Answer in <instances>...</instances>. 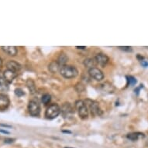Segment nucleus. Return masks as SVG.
Segmentation results:
<instances>
[{
	"mask_svg": "<svg viewBox=\"0 0 148 148\" xmlns=\"http://www.w3.org/2000/svg\"><path fill=\"white\" fill-rule=\"evenodd\" d=\"M60 73L61 75L65 78H75L78 75V71L75 67L71 65H64L61 67L60 68Z\"/></svg>",
	"mask_w": 148,
	"mask_h": 148,
	"instance_id": "f257e3e1",
	"label": "nucleus"
},
{
	"mask_svg": "<svg viewBox=\"0 0 148 148\" xmlns=\"http://www.w3.org/2000/svg\"><path fill=\"white\" fill-rule=\"evenodd\" d=\"M61 109L58 104H52L45 111V117L48 119H55L61 113Z\"/></svg>",
	"mask_w": 148,
	"mask_h": 148,
	"instance_id": "f03ea898",
	"label": "nucleus"
},
{
	"mask_svg": "<svg viewBox=\"0 0 148 148\" xmlns=\"http://www.w3.org/2000/svg\"><path fill=\"white\" fill-rule=\"evenodd\" d=\"M85 103L87 106L88 110H90L92 116H100L102 114V110L100 109L99 105L98 102L93 100L86 99L85 101Z\"/></svg>",
	"mask_w": 148,
	"mask_h": 148,
	"instance_id": "7ed1b4c3",
	"label": "nucleus"
},
{
	"mask_svg": "<svg viewBox=\"0 0 148 148\" xmlns=\"http://www.w3.org/2000/svg\"><path fill=\"white\" fill-rule=\"evenodd\" d=\"M75 108L78 110V115L82 119H87L88 116V109L84 101L78 100L75 102Z\"/></svg>",
	"mask_w": 148,
	"mask_h": 148,
	"instance_id": "20e7f679",
	"label": "nucleus"
},
{
	"mask_svg": "<svg viewBox=\"0 0 148 148\" xmlns=\"http://www.w3.org/2000/svg\"><path fill=\"white\" fill-rule=\"evenodd\" d=\"M28 110H29V114L31 115L32 116H38L40 112V104L36 101L32 100L29 102V105H28Z\"/></svg>",
	"mask_w": 148,
	"mask_h": 148,
	"instance_id": "39448f33",
	"label": "nucleus"
},
{
	"mask_svg": "<svg viewBox=\"0 0 148 148\" xmlns=\"http://www.w3.org/2000/svg\"><path fill=\"white\" fill-rule=\"evenodd\" d=\"M88 74H89V75L93 79L99 81V82L102 81L104 78V74H103V72L97 68H93L89 69L88 70Z\"/></svg>",
	"mask_w": 148,
	"mask_h": 148,
	"instance_id": "423d86ee",
	"label": "nucleus"
},
{
	"mask_svg": "<svg viewBox=\"0 0 148 148\" xmlns=\"http://www.w3.org/2000/svg\"><path fill=\"white\" fill-rule=\"evenodd\" d=\"M95 60L96 64H99L102 67H105L107 63L109 62V58L107 55H106L105 53H97L96 56L95 57Z\"/></svg>",
	"mask_w": 148,
	"mask_h": 148,
	"instance_id": "0eeeda50",
	"label": "nucleus"
},
{
	"mask_svg": "<svg viewBox=\"0 0 148 148\" xmlns=\"http://www.w3.org/2000/svg\"><path fill=\"white\" fill-rule=\"evenodd\" d=\"M10 99L8 95L1 93L0 94V110H5L10 106Z\"/></svg>",
	"mask_w": 148,
	"mask_h": 148,
	"instance_id": "6e6552de",
	"label": "nucleus"
},
{
	"mask_svg": "<svg viewBox=\"0 0 148 148\" xmlns=\"http://www.w3.org/2000/svg\"><path fill=\"white\" fill-rule=\"evenodd\" d=\"M6 67H7L8 70H10L13 71V72H16L18 74V72L20 71V69H21V65L20 64L17 63L16 61H10L6 64Z\"/></svg>",
	"mask_w": 148,
	"mask_h": 148,
	"instance_id": "1a4fd4ad",
	"label": "nucleus"
},
{
	"mask_svg": "<svg viewBox=\"0 0 148 148\" xmlns=\"http://www.w3.org/2000/svg\"><path fill=\"white\" fill-rule=\"evenodd\" d=\"M1 48L10 56H16L18 52L17 47L15 46H3L1 47Z\"/></svg>",
	"mask_w": 148,
	"mask_h": 148,
	"instance_id": "9d476101",
	"label": "nucleus"
},
{
	"mask_svg": "<svg viewBox=\"0 0 148 148\" xmlns=\"http://www.w3.org/2000/svg\"><path fill=\"white\" fill-rule=\"evenodd\" d=\"M17 73L13 72L10 70H5L3 73V78H5V80L7 81L9 83H11L12 81L14 80L15 78H16Z\"/></svg>",
	"mask_w": 148,
	"mask_h": 148,
	"instance_id": "9b49d317",
	"label": "nucleus"
},
{
	"mask_svg": "<svg viewBox=\"0 0 148 148\" xmlns=\"http://www.w3.org/2000/svg\"><path fill=\"white\" fill-rule=\"evenodd\" d=\"M114 89L113 85L109 82H105L102 85H100V90L105 93H112L113 92Z\"/></svg>",
	"mask_w": 148,
	"mask_h": 148,
	"instance_id": "f8f14e48",
	"label": "nucleus"
},
{
	"mask_svg": "<svg viewBox=\"0 0 148 148\" xmlns=\"http://www.w3.org/2000/svg\"><path fill=\"white\" fill-rule=\"evenodd\" d=\"M127 138L130 139L132 141H136L138 140L140 138H143L144 137V134L140 132H134V133H131V134H129L127 135Z\"/></svg>",
	"mask_w": 148,
	"mask_h": 148,
	"instance_id": "ddd939ff",
	"label": "nucleus"
},
{
	"mask_svg": "<svg viewBox=\"0 0 148 148\" xmlns=\"http://www.w3.org/2000/svg\"><path fill=\"white\" fill-rule=\"evenodd\" d=\"M9 90V82L3 77L0 76V92H7Z\"/></svg>",
	"mask_w": 148,
	"mask_h": 148,
	"instance_id": "4468645a",
	"label": "nucleus"
},
{
	"mask_svg": "<svg viewBox=\"0 0 148 148\" xmlns=\"http://www.w3.org/2000/svg\"><path fill=\"white\" fill-rule=\"evenodd\" d=\"M68 56L66 55L65 53H62L58 56V61H57V62L58 63L59 65L62 67V66L65 65V64L68 62Z\"/></svg>",
	"mask_w": 148,
	"mask_h": 148,
	"instance_id": "2eb2a0df",
	"label": "nucleus"
},
{
	"mask_svg": "<svg viewBox=\"0 0 148 148\" xmlns=\"http://www.w3.org/2000/svg\"><path fill=\"white\" fill-rule=\"evenodd\" d=\"M61 112H63V114L64 116H67V115H69L70 113H72V108L71 106V105L69 103H64V106L61 108Z\"/></svg>",
	"mask_w": 148,
	"mask_h": 148,
	"instance_id": "dca6fc26",
	"label": "nucleus"
},
{
	"mask_svg": "<svg viewBox=\"0 0 148 148\" xmlns=\"http://www.w3.org/2000/svg\"><path fill=\"white\" fill-rule=\"evenodd\" d=\"M48 68L51 73H56L60 69V65L57 61H52L48 66Z\"/></svg>",
	"mask_w": 148,
	"mask_h": 148,
	"instance_id": "f3484780",
	"label": "nucleus"
},
{
	"mask_svg": "<svg viewBox=\"0 0 148 148\" xmlns=\"http://www.w3.org/2000/svg\"><path fill=\"white\" fill-rule=\"evenodd\" d=\"M84 64H85V67H87L88 68L91 69V68H95V65L96 64V62H95V59L87 58L84 61Z\"/></svg>",
	"mask_w": 148,
	"mask_h": 148,
	"instance_id": "a211bd4d",
	"label": "nucleus"
},
{
	"mask_svg": "<svg viewBox=\"0 0 148 148\" xmlns=\"http://www.w3.org/2000/svg\"><path fill=\"white\" fill-rule=\"evenodd\" d=\"M27 85L28 89L29 90V92L31 94H34L36 92V86H35V83L32 79H28L27 81Z\"/></svg>",
	"mask_w": 148,
	"mask_h": 148,
	"instance_id": "6ab92c4d",
	"label": "nucleus"
},
{
	"mask_svg": "<svg viewBox=\"0 0 148 148\" xmlns=\"http://www.w3.org/2000/svg\"><path fill=\"white\" fill-rule=\"evenodd\" d=\"M41 100H42V102H43L44 105L48 104L51 100V95H49V94H44V95L42 96Z\"/></svg>",
	"mask_w": 148,
	"mask_h": 148,
	"instance_id": "aec40b11",
	"label": "nucleus"
},
{
	"mask_svg": "<svg viewBox=\"0 0 148 148\" xmlns=\"http://www.w3.org/2000/svg\"><path fill=\"white\" fill-rule=\"evenodd\" d=\"M15 94H16L17 96L21 97V96L25 95V92L23 91V89H21V88H16V89H15Z\"/></svg>",
	"mask_w": 148,
	"mask_h": 148,
	"instance_id": "412c9836",
	"label": "nucleus"
},
{
	"mask_svg": "<svg viewBox=\"0 0 148 148\" xmlns=\"http://www.w3.org/2000/svg\"><path fill=\"white\" fill-rule=\"evenodd\" d=\"M127 80H128L129 83H130V85H134L135 84H136V78H134V77H132V76H129V77H127Z\"/></svg>",
	"mask_w": 148,
	"mask_h": 148,
	"instance_id": "4be33fe9",
	"label": "nucleus"
},
{
	"mask_svg": "<svg viewBox=\"0 0 148 148\" xmlns=\"http://www.w3.org/2000/svg\"><path fill=\"white\" fill-rule=\"evenodd\" d=\"M119 48L125 51H132L131 47H119Z\"/></svg>",
	"mask_w": 148,
	"mask_h": 148,
	"instance_id": "5701e85b",
	"label": "nucleus"
},
{
	"mask_svg": "<svg viewBox=\"0 0 148 148\" xmlns=\"http://www.w3.org/2000/svg\"><path fill=\"white\" fill-rule=\"evenodd\" d=\"M13 141H14V140H13V139H11V138H10V139H9V138L5 139V143H12Z\"/></svg>",
	"mask_w": 148,
	"mask_h": 148,
	"instance_id": "b1692460",
	"label": "nucleus"
},
{
	"mask_svg": "<svg viewBox=\"0 0 148 148\" xmlns=\"http://www.w3.org/2000/svg\"><path fill=\"white\" fill-rule=\"evenodd\" d=\"M141 64H142L143 67H147L148 62H147V61H141Z\"/></svg>",
	"mask_w": 148,
	"mask_h": 148,
	"instance_id": "393cba45",
	"label": "nucleus"
},
{
	"mask_svg": "<svg viewBox=\"0 0 148 148\" xmlns=\"http://www.w3.org/2000/svg\"><path fill=\"white\" fill-rule=\"evenodd\" d=\"M136 58H138L139 60H140V61H143V57L140 56V54H137V56H136Z\"/></svg>",
	"mask_w": 148,
	"mask_h": 148,
	"instance_id": "a878e982",
	"label": "nucleus"
},
{
	"mask_svg": "<svg viewBox=\"0 0 148 148\" xmlns=\"http://www.w3.org/2000/svg\"><path fill=\"white\" fill-rule=\"evenodd\" d=\"M0 133L5 134H10V132L6 131V130H0Z\"/></svg>",
	"mask_w": 148,
	"mask_h": 148,
	"instance_id": "bb28decb",
	"label": "nucleus"
},
{
	"mask_svg": "<svg viewBox=\"0 0 148 148\" xmlns=\"http://www.w3.org/2000/svg\"><path fill=\"white\" fill-rule=\"evenodd\" d=\"M76 48L81 49V50H83V49L86 48V47H79V46H76Z\"/></svg>",
	"mask_w": 148,
	"mask_h": 148,
	"instance_id": "cd10ccee",
	"label": "nucleus"
},
{
	"mask_svg": "<svg viewBox=\"0 0 148 148\" xmlns=\"http://www.w3.org/2000/svg\"><path fill=\"white\" fill-rule=\"evenodd\" d=\"M0 126H3V127H11V126H8V125H5V124H0Z\"/></svg>",
	"mask_w": 148,
	"mask_h": 148,
	"instance_id": "c85d7f7f",
	"label": "nucleus"
},
{
	"mask_svg": "<svg viewBox=\"0 0 148 148\" xmlns=\"http://www.w3.org/2000/svg\"><path fill=\"white\" fill-rule=\"evenodd\" d=\"M2 65H3V61H2V59L0 58V67Z\"/></svg>",
	"mask_w": 148,
	"mask_h": 148,
	"instance_id": "c756f323",
	"label": "nucleus"
},
{
	"mask_svg": "<svg viewBox=\"0 0 148 148\" xmlns=\"http://www.w3.org/2000/svg\"><path fill=\"white\" fill-rule=\"evenodd\" d=\"M64 133H68V134H71L70 131H63Z\"/></svg>",
	"mask_w": 148,
	"mask_h": 148,
	"instance_id": "7c9ffc66",
	"label": "nucleus"
},
{
	"mask_svg": "<svg viewBox=\"0 0 148 148\" xmlns=\"http://www.w3.org/2000/svg\"><path fill=\"white\" fill-rule=\"evenodd\" d=\"M65 148H72V147H65Z\"/></svg>",
	"mask_w": 148,
	"mask_h": 148,
	"instance_id": "2f4dec72",
	"label": "nucleus"
}]
</instances>
